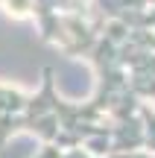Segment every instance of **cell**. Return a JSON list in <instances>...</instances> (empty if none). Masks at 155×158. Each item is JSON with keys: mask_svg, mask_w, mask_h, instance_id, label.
Masks as SVG:
<instances>
[{"mask_svg": "<svg viewBox=\"0 0 155 158\" xmlns=\"http://www.w3.org/2000/svg\"><path fill=\"white\" fill-rule=\"evenodd\" d=\"M0 9L18 21H32V0H0Z\"/></svg>", "mask_w": 155, "mask_h": 158, "instance_id": "cell-1", "label": "cell"}]
</instances>
